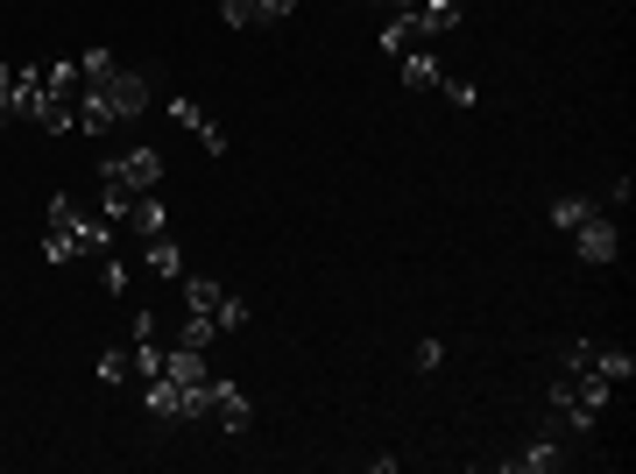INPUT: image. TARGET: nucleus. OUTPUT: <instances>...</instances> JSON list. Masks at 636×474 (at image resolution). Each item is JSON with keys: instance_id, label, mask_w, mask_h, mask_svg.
Wrapping results in <instances>:
<instances>
[{"instance_id": "f257e3e1", "label": "nucleus", "mask_w": 636, "mask_h": 474, "mask_svg": "<svg viewBox=\"0 0 636 474\" xmlns=\"http://www.w3.org/2000/svg\"><path fill=\"white\" fill-rule=\"evenodd\" d=\"M100 255H113V220H100L92 205H79V199H64L57 192L50 199V234H43V262H100Z\"/></svg>"}, {"instance_id": "f03ea898", "label": "nucleus", "mask_w": 636, "mask_h": 474, "mask_svg": "<svg viewBox=\"0 0 636 474\" xmlns=\"http://www.w3.org/2000/svg\"><path fill=\"white\" fill-rule=\"evenodd\" d=\"M100 184H113V192H128V199L157 192V184H163V149L134 142L128 157H113V163H100Z\"/></svg>"}, {"instance_id": "7ed1b4c3", "label": "nucleus", "mask_w": 636, "mask_h": 474, "mask_svg": "<svg viewBox=\"0 0 636 474\" xmlns=\"http://www.w3.org/2000/svg\"><path fill=\"white\" fill-rule=\"evenodd\" d=\"M85 92H100V100H107L113 128H134V121H142V107H149V92H157V85H149V71H121V64H113L107 79H100V85H85Z\"/></svg>"}, {"instance_id": "20e7f679", "label": "nucleus", "mask_w": 636, "mask_h": 474, "mask_svg": "<svg viewBox=\"0 0 636 474\" xmlns=\"http://www.w3.org/2000/svg\"><path fill=\"white\" fill-rule=\"evenodd\" d=\"M573 255H581V262H594V270H602V262H615V255H623V226H615L608 213L581 220V226H573Z\"/></svg>"}, {"instance_id": "39448f33", "label": "nucleus", "mask_w": 636, "mask_h": 474, "mask_svg": "<svg viewBox=\"0 0 636 474\" xmlns=\"http://www.w3.org/2000/svg\"><path fill=\"white\" fill-rule=\"evenodd\" d=\"M503 467H509V474H558V467H566V440H552V432H537V440H531L524 453H509Z\"/></svg>"}, {"instance_id": "423d86ee", "label": "nucleus", "mask_w": 636, "mask_h": 474, "mask_svg": "<svg viewBox=\"0 0 636 474\" xmlns=\"http://www.w3.org/2000/svg\"><path fill=\"white\" fill-rule=\"evenodd\" d=\"M382 50H390V57H411V50H432V36H424V22H417V8H403V14H390V22H382Z\"/></svg>"}, {"instance_id": "0eeeda50", "label": "nucleus", "mask_w": 636, "mask_h": 474, "mask_svg": "<svg viewBox=\"0 0 636 474\" xmlns=\"http://www.w3.org/2000/svg\"><path fill=\"white\" fill-rule=\"evenodd\" d=\"M212 418H220L226 432H248V425H255V404L241 396V383H226V375L212 383Z\"/></svg>"}, {"instance_id": "6e6552de", "label": "nucleus", "mask_w": 636, "mask_h": 474, "mask_svg": "<svg viewBox=\"0 0 636 474\" xmlns=\"http://www.w3.org/2000/svg\"><path fill=\"white\" fill-rule=\"evenodd\" d=\"M396 79H403V92H438V85H446V71H438V57H432V50H411Z\"/></svg>"}, {"instance_id": "1a4fd4ad", "label": "nucleus", "mask_w": 636, "mask_h": 474, "mask_svg": "<svg viewBox=\"0 0 636 474\" xmlns=\"http://www.w3.org/2000/svg\"><path fill=\"white\" fill-rule=\"evenodd\" d=\"M121 226H128V234H163V226H170V205H163L157 192H142V199L128 205V220H121Z\"/></svg>"}, {"instance_id": "9d476101", "label": "nucleus", "mask_w": 636, "mask_h": 474, "mask_svg": "<svg viewBox=\"0 0 636 474\" xmlns=\"http://www.w3.org/2000/svg\"><path fill=\"white\" fill-rule=\"evenodd\" d=\"M142 262H149L157 276H184V249H178L170 234H142Z\"/></svg>"}, {"instance_id": "9b49d317", "label": "nucleus", "mask_w": 636, "mask_h": 474, "mask_svg": "<svg viewBox=\"0 0 636 474\" xmlns=\"http://www.w3.org/2000/svg\"><path fill=\"white\" fill-rule=\"evenodd\" d=\"M417 22H424V36H453L460 29V0H417Z\"/></svg>"}, {"instance_id": "f8f14e48", "label": "nucleus", "mask_w": 636, "mask_h": 474, "mask_svg": "<svg viewBox=\"0 0 636 474\" xmlns=\"http://www.w3.org/2000/svg\"><path fill=\"white\" fill-rule=\"evenodd\" d=\"M594 213H608V205H602V199H552V226H566V234H573L581 220H594Z\"/></svg>"}, {"instance_id": "ddd939ff", "label": "nucleus", "mask_w": 636, "mask_h": 474, "mask_svg": "<svg viewBox=\"0 0 636 474\" xmlns=\"http://www.w3.org/2000/svg\"><path fill=\"white\" fill-rule=\"evenodd\" d=\"M212 319H220V340H226V333H241L248 319H255V305H248V297H234V291H220V312H212Z\"/></svg>"}, {"instance_id": "4468645a", "label": "nucleus", "mask_w": 636, "mask_h": 474, "mask_svg": "<svg viewBox=\"0 0 636 474\" xmlns=\"http://www.w3.org/2000/svg\"><path fill=\"white\" fill-rule=\"evenodd\" d=\"M128 375H134V347H113V354H100V383H113V390H121Z\"/></svg>"}, {"instance_id": "2eb2a0df", "label": "nucleus", "mask_w": 636, "mask_h": 474, "mask_svg": "<svg viewBox=\"0 0 636 474\" xmlns=\"http://www.w3.org/2000/svg\"><path fill=\"white\" fill-rule=\"evenodd\" d=\"M226 29H262V0H220Z\"/></svg>"}, {"instance_id": "dca6fc26", "label": "nucleus", "mask_w": 636, "mask_h": 474, "mask_svg": "<svg viewBox=\"0 0 636 474\" xmlns=\"http://www.w3.org/2000/svg\"><path fill=\"white\" fill-rule=\"evenodd\" d=\"M594 369H602V375H608V383H615V390H623V383H629V375H636V362H629V354H623V347H608V354H594Z\"/></svg>"}, {"instance_id": "f3484780", "label": "nucleus", "mask_w": 636, "mask_h": 474, "mask_svg": "<svg viewBox=\"0 0 636 474\" xmlns=\"http://www.w3.org/2000/svg\"><path fill=\"white\" fill-rule=\"evenodd\" d=\"M100 283L113 297H128V262H113V255H100Z\"/></svg>"}, {"instance_id": "a211bd4d", "label": "nucleus", "mask_w": 636, "mask_h": 474, "mask_svg": "<svg viewBox=\"0 0 636 474\" xmlns=\"http://www.w3.org/2000/svg\"><path fill=\"white\" fill-rule=\"evenodd\" d=\"M170 121H178V128H191V135H199V128H205V113H199V100H170Z\"/></svg>"}, {"instance_id": "6ab92c4d", "label": "nucleus", "mask_w": 636, "mask_h": 474, "mask_svg": "<svg viewBox=\"0 0 636 474\" xmlns=\"http://www.w3.org/2000/svg\"><path fill=\"white\" fill-rule=\"evenodd\" d=\"M438 92H446V100H453V107H474V100H481V92H474L467 79H446V85H438Z\"/></svg>"}, {"instance_id": "aec40b11", "label": "nucleus", "mask_w": 636, "mask_h": 474, "mask_svg": "<svg viewBox=\"0 0 636 474\" xmlns=\"http://www.w3.org/2000/svg\"><path fill=\"white\" fill-rule=\"evenodd\" d=\"M438 354H446V347H438V340H417V354H411V362H417L424 375H432V369H438Z\"/></svg>"}, {"instance_id": "412c9836", "label": "nucleus", "mask_w": 636, "mask_h": 474, "mask_svg": "<svg viewBox=\"0 0 636 474\" xmlns=\"http://www.w3.org/2000/svg\"><path fill=\"white\" fill-rule=\"evenodd\" d=\"M297 14V0H262V22H291Z\"/></svg>"}, {"instance_id": "4be33fe9", "label": "nucleus", "mask_w": 636, "mask_h": 474, "mask_svg": "<svg viewBox=\"0 0 636 474\" xmlns=\"http://www.w3.org/2000/svg\"><path fill=\"white\" fill-rule=\"evenodd\" d=\"M0 107L14 113V64H0Z\"/></svg>"}, {"instance_id": "5701e85b", "label": "nucleus", "mask_w": 636, "mask_h": 474, "mask_svg": "<svg viewBox=\"0 0 636 474\" xmlns=\"http://www.w3.org/2000/svg\"><path fill=\"white\" fill-rule=\"evenodd\" d=\"M403 8H417V0H390V14H403Z\"/></svg>"}, {"instance_id": "b1692460", "label": "nucleus", "mask_w": 636, "mask_h": 474, "mask_svg": "<svg viewBox=\"0 0 636 474\" xmlns=\"http://www.w3.org/2000/svg\"><path fill=\"white\" fill-rule=\"evenodd\" d=\"M8 121H14V113H8V107H0V128H8Z\"/></svg>"}]
</instances>
